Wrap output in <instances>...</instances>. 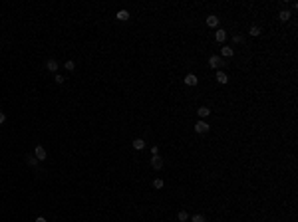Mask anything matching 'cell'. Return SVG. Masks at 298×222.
<instances>
[{"label":"cell","mask_w":298,"mask_h":222,"mask_svg":"<svg viewBox=\"0 0 298 222\" xmlns=\"http://www.w3.org/2000/svg\"><path fill=\"white\" fill-rule=\"evenodd\" d=\"M217 82L225 85L227 82H229V78H227V73H225V72H217Z\"/></svg>","instance_id":"10"},{"label":"cell","mask_w":298,"mask_h":222,"mask_svg":"<svg viewBox=\"0 0 298 222\" xmlns=\"http://www.w3.org/2000/svg\"><path fill=\"white\" fill-rule=\"evenodd\" d=\"M151 167H153L155 171H159L161 167H163V159H161L159 155H153V157H151Z\"/></svg>","instance_id":"4"},{"label":"cell","mask_w":298,"mask_h":222,"mask_svg":"<svg viewBox=\"0 0 298 222\" xmlns=\"http://www.w3.org/2000/svg\"><path fill=\"white\" fill-rule=\"evenodd\" d=\"M197 113H199V117H201V119H207V117H209V113H211V109L203 105V107H199V109H197Z\"/></svg>","instance_id":"7"},{"label":"cell","mask_w":298,"mask_h":222,"mask_svg":"<svg viewBox=\"0 0 298 222\" xmlns=\"http://www.w3.org/2000/svg\"><path fill=\"white\" fill-rule=\"evenodd\" d=\"M26 163H28L30 167H36L38 163H40V161H38V159H36L34 155H28V157H26Z\"/></svg>","instance_id":"12"},{"label":"cell","mask_w":298,"mask_h":222,"mask_svg":"<svg viewBox=\"0 0 298 222\" xmlns=\"http://www.w3.org/2000/svg\"><path fill=\"white\" fill-rule=\"evenodd\" d=\"M151 153L157 155V153H159V147H157V145H153V147H151Z\"/></svg>","instance_id":"24"},{"label":"cell","mask_w":298,"mask_h":222,"mask_svg":"<svg viewBox=\"0 0 298 222\" xmlns=\"http://www.w3.org/2000/svg\"><path fill=\"white\" fill-rule=\"evenodd\" d=\"M58 66H60V64L56 62V59H48V62H46V68L50 69V72H56V69H58Z\"/></svg>","instance_id":"9"},{"label":"cell","mask_w":298,"mask_h":222,"mask_svg":"<svg viewBox=\"0 0 298 222\" xmlns=\"http://www.w3.org/2000/svg\"><path fill=\"white\" fill-rule=\"evenodd\" d=\"M232 48H223V52H221V58H232Z\"/></svg>","instance_id":"14"},{"label":"cell","mask_w":298,"mask_h":222,"mask_svg":"<svg viewBox=\"0 0 298 222\" xmlns=\"http://www.w3.org/2000/svg\"><path fill=\"white\" fill-rule=\"evenodd\" d=\"M131 145H133V149H137V151H141V149L145 147V141H143V139H135V141H133V143H131Z\"/></svg>","instance_id":"11"},{"label":"cell","mask_w":298,"mask_h":222,"mask_svg":"<svg viewBox=\"0 0 298 222\" xmlns=\"http://www.w3.org/2000/svg\"><path fill=\"white\" fill-rule=\"evenodd\" d=\"M183 82H185L187 85H197V83H199V79H197V75H195V73H187Z\"/></svg>","instance_id":"5"},{"label":"cell","mask_w":298,"mask_h":222,"mask_svg":"<svg viewBox=\"0 0 298 222\" xmlns=\"http://www.w3.org/2000/svg\"><path fill=\"white\" fill-rule=\"evenodd\" d=\"M191 222H207V218L203 214H195V216H191Z\"/></svg>","instance_id":"18"},{"label":"cell","mask_w":298,"mask_h":222,"mask_svg":"<svg viewBox=\"0 0 298 222\" xmlns=\"http://www.w3.org/2000/svg\"><path fill=\"white\" fill-rule=\"evenodd\" d=\"M34 157H36L38 161H44L46 157H48V153H46V149L42 147V145H38V147L34 149Z\"/></svg>","instance_id":"3"},{"label":"cell","mask_w":298,"mask_h":222,"mask_svg":"<svg viewBox=\"0 0 298 222\" xmlns=\"http://www.w3.org/2000/svg\"><path fill=\"white\" fill-rule=\"evenodd\" d=\"M36 222H48V220L44 218V216H38V218H36Z\"/></svg>","instance_id":"25"},{"label":"cell","mask_w":298,"mask_h":222,"mask_svg":"<svg viewBox=\"0 0 298 222\" xmlns=\"http://www.w3.org/2000/svg\"><path fill=\"white\" fill-rule=\"evenodd\" d=\"M215 40H217V42H225V40H227V32H225V30H217V32H215Z\"/></svg>","instance_id":"8"},{"label":"cell","mask_w":298,"mask_h":222,"mask_svg":"<svg viewBox=\"0 0 298 222\" xmlns=\"http://www.w3.org/2000/svg\"><path fill=\"white\" fill-rule=\"evenodd\" d=\"M195 131L197 133H209V123L201 119V121H197V125H195Z\"/></svg>","instance_id":"2"},{"label":"cell","mask_w":298,"mask_h":222,"mask_svg":"<svg viewBox=\"0 0 298 222\" xmlns=\"http://www.w3.org/2000/svg\"><path fill=\"white\" fill-rule=\"evenodd\" d=\"M209 66L215 68V69H219L221 66H225V64H223V58H221V56H211V58H209Z\"/></svg>","instance_id":"1"},{"label":"cell","mask_w":298,"mask_h":222,"mask_svg":"<svg viewBox=\"0 0 298 222\" xmlns=\"http://www.w3.org/2000/svg\"><path fill=\"white\" fill-rule=\"evenodd\" d=\"M207 26L209 28H217L219 26V18L217 16H207Z\"/></svg>","instance_id":"6"},{"label":"cell","mask_w":298,"mask_h":222,"mask_svg":"<svg viewBox=\"0 0 298 222\" xmlns=\"http://www.w3.org/2000/svg\"><path fill=\"white\" fill-rule=\"evenodd\" d=\"M163 185H165V182L161 181V178H155V181H153V187L155 188H163Z\"/></svg>","instance_id":"20"},{"label":"cell","mask_w":298,"mask_h":222,"mask_svg":"<svg viewBox=\"0 0 298 222\" xmlns=\"http://www.w3.org/2000/svg\"><path fill=\"white\" fill-rule=\"evenodd\" d=\"M177 220H179V222H187V220H189V214L185 212V210H181V212L177 214Z\"/></svg>","instance_id":"15"},{"label":"cell","mask_w":298,"mask_h":222,"mask_svg":"<svg viewBox=\"0 0 298 222\" xmlns=\"http://www.w3.org/2000/svg\"><path fill=\"white\" fill-rule=\"evenodd\" d=\"M4 121H6V113H4V111H0V125H2Z\"/></svg>","instance_id":"23"},{"label":"cell","mask_w":298,"mask_h":222,"mask_svg":"<svg viewBox=\"0 0 298 222\" xmlns=\"http://www.w3.org/2000/svg\"><path fill=\"white\" fill-rule=\"evenodd\" d=\"M278 18L282 20V22H286V20H290V12H288V10H282V12L278 14Z\"/></svg>","instance_id":"17"},{"label":"cell","mask_w":298,"mask_h":222,"mask_svg":"<svg viewBox=\"0 0 298 222\" xmlns=\"http://www.w3.org/2000/svg\"><path fill=\"white\" fill-rule=\"evenodd\" d=\"M232 40H235L237 44H245V38H242V36H238V34H237L235 38H232Z\"/></svg>","instance_id":"21"},{"label":"cell","mask_w":298,"mask_h":222,"mask_svg":"<svg viewBox=\"0 0 298 222\" xmlns=\"http://www.w3.org/2000/svg\"><path fill=\"white\" fill-rule=\"evenodd\" d=\"M261 32H262V30L258 28V26H251V30H248V34H251V36H261Z\"/></svg>","instance_id":"16"},{"label":"cell","mask_w":298,"mask_h":222,"mask_svg":"<svg viewBox=\"0 0 298 222\" xmlns=\"http://www.w3.org/2000/svg\"><path fill=\"white\" fill-rule=\"evenodd\" d=\"M64 68H66V69H68V72H72V69L76 68V64L72 62V59H68V62H66V64H64Z\"/></svg>","instance_id":"19"},{"label":"cell","mask_w":298,"mask_h":222,"mask_svg":"<svg viewBox=\"0 0 298 222\" xmlns=\"http://www.w3.org/2000/svg\"><path fill=\"white\" fill-rule=\"evenodd\" d=\"M115 18L117 20H127L129 18V12H127V10H119V12L115 14Z\"/></svg>","instance_id":"13"},{"label":"cell","mask_w":298,"mask_h":222,"mask_svg":"<svg viewBox=\"0 0 298 222\" xmlns=\"http://www.w3.org/2000/svg\"><path fill=\"white\" fill-rule=\"evenodd\" d=\"M54 79H56V83H58V85H62V83H64V75H60V73H58Z\"/></svg>","instance_id":"22"}]
</instances>
